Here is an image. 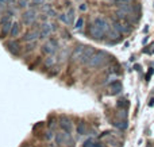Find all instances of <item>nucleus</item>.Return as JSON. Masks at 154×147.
Masks as SVG:
<instances>
[{
    "mask_svg": "<svg viewBox=\"0 0 154 147\" xmlns=\"http://www.w3.org/2000/svg\"><path fill=\"white\" fill-rule=\"evenodd\" d=\"M112 28H115L116 31H119L120 34H125V32H128L131 30V27H128V24H123L120 22H115Z\"/></svg>",
    "mask_w": 154,
    "mask_h": 147,
    "instance_id": "obj_12",
    "label": "nucleus"
},
{
    "mask_svg": "<svg viewBox=\"0 0 154 147\" xmlns=\"http://www.w3.org/2000/svg\"><path fill=\"white\" fill-rule=\"evenodd\" d=\"M57 47H58V43H57V40L56 39H50L49 42H46L45 45L42 46V53L48 54V56H50V54H53V56H54Z\"/></svg>",
    "mask_w": 154,
    "mask_h": 147,
    "instance_id": "obj_5",
    "label": "nucleus"
},
{
    "mask_svg": "<svg viewBox=\"0 0 154 147\" xmlns=\"http://www.w3.org/2000/svg\"><path fill=\"white\" fill-rule=\"evenodd\" d=\"M46 15H48L49 18H56V16H57V12H56V10H54V8H50V10L46 12Z\"/></svg>",
    "mask_w": 154,
    "mask_h": 147,
    "instance_id": "obj_29",
    "label": "nucleus"
},
{
    "mask_svg": "<svg viewBox=\"0 0 154 147\" xmlns=\"http://www.w3.org/2000/svg\"><path fill=\"white\" fill-rule=\"evenodd\" d=\"M153 73H154V69H150L149 72H147V74H146V80H147V81L150 80V77H152V74H153Z\"/></svg>",
    "mask_w": 154,
    "mask_h": 147,
    "instance_id": "obj_34",
    "label": "nucleus"
},
{
    "mask_svg": "<svg viewBox=\"0 0 154 147\" xmlns=\"http://www.w3.org/2000/svg\"><path fill=\"white\" fill-rule=\"evenodd\" d=\"M8 22H11V16H10V14H8V15H4V16H2V18H0V24H5V23H8Z\"/></svg>",
    "mask_w": 154,
    "mask_h": 147,
    "instance_id": "obj_26",
    "label": "nucleus"
},
{
    "mask_svg": "<svg viewBox=\"0 0 154 147\" xmlns=\"http://www.w3.org/2000/svg\"><path fill=\"white\" fill-rule=\"evenodd\" d=\"M93 23L96 24V26H99L101 30H103L106 34H108V31L111 30V27H109L108 22H107V19L101 18V16H97V18H95V20H93Z\"/></svg>",
    "mask_w": 154,
    "mask_h": 147,
    "instance_id": "obj_8",
    "label": "nucleus"
},
{
    "mask_svg": "<svg viewBox=\"0 0 154 147\" xmlns=\"http://www.w3.org/2000/svg\"><path fill=\"white\" fill-rule=\"evenodd\" d=\"M35 47H37V43H35V42H27L26 49H24V50H26V51H32Z\"/></svg>",
    "mask_w": 154,
    "mask_h": 147,
    "instance_id": "obj_23",
    "label": "nucleus"
},
{
    "mask_svg": "<svg viewBox=\"0 0 154 147\" xmlns=\"http://www.w3.org/2000/svg\"><path fill=\"white\" fill-rule=\"evenodd\" d=\"M80 10H81V11H87V4H85V3H84V4H81V5H80Z\"/></svg>",
    "mask_w": 154,
    "mask_h": 147,
    "instance_id": "obj_35",
    "label": "nucleus"
},
{
    "mask_svg": "<svg viewBox=\"0 0 154 147\" xmlns=\"http://www.w3.org/2000/svg\"><path fill=\"white\" fill-rule=\"evenodd\" d=\"M95 53H96V51H95V47H92V46H85V50H84V53H82L80 62H81V64H87V65H88L89 59L92 58V56H93Z\"/></svg>",
    "mask_w": 154,
    "mask_h": 147,
    "instance_id": "obj_7",
    "label": "nucleus"
},
{
    "mask_svg": "<svg viewBox=\"0 0 154 147\" xmlns=\"http://www.w3.org/2000/svg\"><path fill=\"white\" fill-rule=\"evenodd\" d=\"M89 35L93 38V39H97V40H100L101 38H103L104 35H106V32H104L103 30H101L99 26H96V24L93 23L92 26L89 27Z\"/></svg>",
    "mask_w": 154,
    "mask_h": 147,
    "instance_id": "obj_6",
    "label": "nucleus"
},
{
    "mask_svg": "<svg viewBox=\"0 0 154 147\" xmlns=\"http://www.w3.org/2000/svg\"><path fill=\"white\" fill-rule=\"evenodd\" d=\"M58 19L61 22H64V23L69 24V18H68V14H60L58 15Z\"/></svg>",
    "mask_w": 154,
    "mask_h": 147,
    "instance_id": "obj_24",
    "label": "nucleus"
},
{
    "mask_svg": "<svg viewBox=\"0 0 154 147\" xmlns=\"http://www.w3.org/2000/svg\"><path fill=\"white\" fill-rule=\"evenodd\" d=\"M54 138H56L57 145L65 146V147H75V140L70 136V132H66L62 130L61 132H57Z\"/></svg>",
    "mask_w": 154,
    "mask_h": 147,
    "instance_id": "obj_1",
    "label": "nucleus"
},
{
    "mask_svg": "<svg viewBox=\"0 0 154 147\" xmlns=\"http://www.w3.org/2000/svg\"><path fill=\"white\" fill-rule=\"evenodd\" d=\"M53 136H56V135H54V132H50V131H48V132H46V135H45V138L48 140H50Z\"/></svg>",
    "mask_w": 154,
    "mask_h": 147,
    "instance_id": "obj_32",
    "label": "nucleus"
},
{
    "mask_svg": "<svg viewBox=\"0 0 154 147\" xmlns=\"http://www.w3.org/2000/svg\"><path fill=\"white\" fill-rule=\"evenodd\" d=\"M107 57H108V54H107L106 51H101V50L96 51V53L92 56V58L89 59V62H88V66H89V68H99V66H101V65L106 62Z\"/></svg>",
    "mask_w": 154,
    "mask_h": 147,
    "instance_id": "obj_2",
    "label": "nucleus"
},
{
    "mask_svg": "<svg viewBox=\"0 0 154 147\" xmlns=\"http://www.w3.org/2000/svg\"><path fill=\"white\" fill-rule=\"evenodd\" d=\"M108 91H109V94H118L122 92V84L119 81H114L111 85L108 86Z\"/></svg>",
    "mask_w": 154,
    "mask_h": 147,
    "instance_id": "obj_13",
    "label": "nucleus"
},
{
    "mask_svg": "<svg viewBox=\"0 0 154 147\" xmlns=\"http://www.w3.org/2000/svg\"><path fill=\"white\" fill-rule=\"evenodd\" d=\"M112 2L118 5H123V4H130L131 0H112Z\"/></svg>",
    "mask_w": 154,
    "mask_h": 147,
    "instance_id": "obj_27",
    "label": "nucleus"
},
{
    "mask_svg": "<svg viewBox=\"0 0 154 147\" xmlns=\"http://www.w3.org/2000/svg\"><path fill=\"white\" fill-rule=\"evenodd\" d=\"M82 26H84V19H82V18H80L79 20L76 22V26H75V27H76V30H80Z\"/></svg>",
    "mask_w": 154,
    "mask_h": 147,
    "instance_id": "obj_30",
    "label": "nucleus"
},
{
    "mask_svg": "<svg viewBox=\"0 0 154 147\" xmlns=\"http://www.w3.org/2000/svg\"><path fill=\"white\" fill-rule=\"evenodd\" d=\"M39 38V30H32V31L26 32V35L23 37V40L26 42H35Z\"/></svg>",
    "mask_w": 154,
    "mask_h": 147,
    "instance_id": "obj_9",
    "label": "nucleus"
},
{
    "mask_svg": "<svg viewBox=\"0 0 154 147\" xmlns=\"http://www.w3.org/2000/svg\"><path fill=\"white\" fill-rule=\"evenodd\" d=\"M134 69H135V70H139V69H141V66H139V65H135V66H134Z\"/></svg>",
    "mask_w": 154,
    "mask_h": 147,
    "instance_id": "obj_37",
    "label": "nucleus"
},
{
    "mask_svg": "<svg viewBox=\"0 0 154 147\" xmlns=\"http://www.w3.org/2000/svg\"><path fill=\"white\" fill-rule=\"evenodd\" d=\"M153 105H154V99H152L149 101V107H153Z\"/></svg>",
    "mask_w": 154,
    "mask_h": 147,
    "instance_id": "obj_36",
    "label": "nucleus"
},
{
    "mask_svg": "<svg viewBox=\"0 0 154 147\" xmlns=\"http://www.w3.org/2000/svg\"><path fill=\"white\" fill-rule=\"evenodd\" d=\"M60 127H61V130H64V131L66 132H72V122H70V119L68 118H62L61 120H60Z\"/></svg>",
    "mask_w": 154,
    "mask_h": 147,
    "instance_id": "obj_11",
    "label": "nucleus"
},
{
    "mask_svg": "<svg viewBox=\"0 0 154 147\" xmlns=\"http://www.w3.org/2000/svg\"><path fill=\"white\" fill-rule=\"evenodd\" d=\"M37 11L34 10V8H30V10H27L26 12L22 15V19H23V23L27 24V26H31L32 23H34L35 20H37Z\"/></svg>",
    "mask_w": 154,
    "mask_h": 147,
    "instance_id": "obj_4",
    "label": "nucleus"
},
{
    "mask_svg": "<svg viewBox=\"0 0 154 147\" xmlns=\"http://www.w3.org/2000/svg\"><path fill=\"white\" fill-rule=\"evenodd\" d=\"M19 31H20V26H19V23H18V22H14V23H12V27H11L10 35H11V37H18V35H19Z\"/></svg>",
    "mask_w": 154,
    "mask_h": 147,
    "instance_id": "obj_15",
    "label": "nucleus"
},
{
    "mask_svg": "<svg viewBox=\"0 0 154 147\" xmlns=\"http://www.w3.org/2000/svg\"><path fill=\"white\" fill-rule=\"evenodd\" d=\"M54 30H56V27H54L53 23L43 22V23L39 24V38L41 39H46L51 34V31H54Z\"/></svg>",
    "mask_w": 154,
    "mask_h": 147,
    "instance_id": "obj_3",
    "label": "nucleus"
},
{
    "mask_svg": "<svg viewBox=\"0 0 154 147\" xmlns=\"http://www.w3.org/2000/svg\"><path fill=\"white\" fill-rule=\"evenodd\" d=\"M16 5H18V8H27L30 5V3L29 0H18Z\"/></svg>",
    "mask_w": 154,
    "mask_h": 147,
    "instance_id": "obj_20",
    "label": "nucleus"
},
{
    "mask_svg": "<svg viewBox=\"0 0 154 147\" xmlns=\"http://www.w3.org/2000/svg\"><path fill=\"white\" fill-rule=\"evenodd\" d=\"M118 107L119 108H127L128 107V101L125 99H120L119 101H118Z\"/></svg>",
    "mask_w": 154,
    "mask_h": 147,
    "instance_id": "obj_25",
    "label": "nucleus"
},
{
    "mask_svg": "<svg viewBox=\"0 0 154 147\" xmlns=\"http://www.w3.org/2000/svg\"><path fill=\"white\" fill-rule=\"evenodd\" d=\"M95 139H88V140H85L84 142V147H93L95 146Z\"/></svg>",
    "mask_w": 154,
    "mask_h": 147,
    "instance_id": "obj_28",
    "label": "nucleus"
},
{
    "mask_svg": "<svg viewBox=\"0 0 154 147\" xmlns=\"http://www.w3.org/2000/svg\"><path fill=\"white\" fill-rule=\"evenodd\" d=\"M68 18H69V24H72L73 20H75V10H73V8H69V11H68Z\"/></svg>",
    "mask_w": 154,
    "mask_h": 147,
    "instance_id": "obj_22",
    "label": "nucleus"
},
{
    "mask_svg": "<svg viewBox=\"0 0 154 147\" xmlns=\"http://www.w3.org/2000/svg\"><path fill=\"white\" fill-rule=\"evenodd\" d=\"M153 53H154V51H153Z\"/></svg>",
    "mask_w": 154,
    "mask_h": 147,
    "instance_id": "obj_38",
    "label": "nucleus"
},
{
    "mask_svg": "<svg viewBox=\"0 0 154 147\" xmlns=\"http://www.w3.org/2000/svg\"><path fill=\"white\" fill-rule=\"evenodd\" d=\"M43 64H45V66H46V68H51L54 64H56V57H54L53 54L48 56V57L45 58V62H43Z\"/></svg>",
    "mask_w": 154,
    "mask_h": 147,
    "instance_id": "obj_16",
    "label": "nucleus"
},
{
    "mask_svg": "<svg viewBox=\"0 0 154 147\" xmlns=\"http://www.w3.org/2000/svg\"><path fill=\"white\" fill-rule=\"evenodd\" d=\"M119 118L120 119H127V113H126V111H120Z\"/></svg>",
    "mask_w": 154,
    "mask_h": 147,
    "instance_id": "obj_33",
    "label": "nucleus"
},
{
    "mask_svg": "<svg viewBox=\"0 0 154 147\" xmlns=\"http://www.w3.org/2000/svg\"><path fill=\"white\" fill-rule=\"evenodd\" d=\"M84 50H85V46H82V45L77 46V47L75 49V51L72 53V61H73V62L80 61V59H81L82 53H84Z\"/></svg>",
    "mask_w": 154,
    "mask_h": 147,
    "instance_id": "obj_10",
    "label": "nucleus"
},
{
    "mask_svg": "<svg viewBox=\"0 0 154 147\" xmlns=\"http://www.w3.org/2000/svg\"><path fill=\"white\" fill-rule=\"evenodd\" d=\"M50 8H51L50 4H42V5H41V11H45V12H48Z\"/></svg>",
    "mask_w": 154,
    "mask_h": 147,
    "instance_id": "obj_31",
    "label": "nucleus"
},
{
    "mask_svg": "<svg viewBox=\"0 0 154 147\" xmlns=\"http://www.w3.org/2000/svg\"><path fill=\"white\" fill-rule=\"evenodd\" d=\"M5 46H7V49L11 51L12 54H19V43L16 42V40H8L7 43H5Z\"/></svg>",
    "mask_w": 154,
    "mask_h": 147,
    "instance_id": "obj_14",
    "label": "nucleus"
},
{
    "mask_svg": "<svg viewBox=\"0 0 154 147\" xmlns=\"http://www.w3.org/2000/svg\"><path fill=\"white\" fill-rule=\"evenodd\" d=\"M114 126L116 127V128H119V130H126V128H127V126H128V123H127V120H126V119H122V120L115 122Z\"/></svg>",
    "mask_w": 154,
    "mask_h": 147,
    "instance_id": "obj_17",
    "label": "nucleus"
},
{
    "mask_svg": "<svg viewBox=\"0 0 154 147\" xmlns=\"http://www.w3.org/2000/svg\"><path fill=\"white\" fill-rule=\"evenodd\" d=\"M11 27H12V22H8L5 24H2V32L3 35H7L11 31Z\"/></svg>",
    "mask_w": 154,
    "mask_h": 147,
    "instance_id": "obj_18",
    "label": "nucleus"
},
{
    "mask_svg": "<svg viewBox=\"0 0 154 147\" xmlns=\"http://www.w3.org/2000/svg\"><path fill=\"white\" fill-rule=\"evenodd\" d=\"M77 134L80 135H84L87 134V127H85V123H79V126H77Z\"/></svg>",
    "mask_w": 154,
    "mask_h": 147,
    "instance_id": "obj_19",
    "label": "nucleus"
},
{
    "mask_svg": "<svg viewBox=\"0 0 154 147\" xmlns=\"http://www.w3.org/2000/svg\"><path fill=\"white\" fill-rule=\"evenodd\" d=\"M42 4H45V0H31L30 3V7H41Z\"/></svg>",
    "mask_w": 154,
    "mask_h": 147,
    "instance_id": "obj_21",
    "label": "nucleus"
}]
</instances>
